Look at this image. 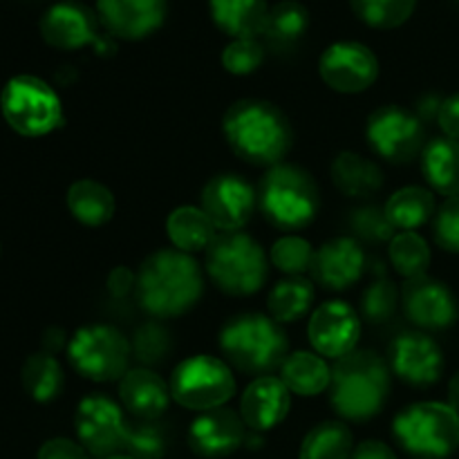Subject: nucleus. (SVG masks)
<instances>
[{
  "label": "nucleus",
  "instance_id": "1",
  "mask_svg": "<svg viewBox=\"0 0 459 459\" xmlns=\"http://www.w3.org/2000/svg\"><path fill=\"white\" fill-rule=\"evenodd\" d=\"M137 300L157 318L179 316L204 291L200 264L179 249H160L143 260L137 273Z\"/></svg>",
  "mask_w": 459,
  "mask_h": 459
},
{
  "label": "nucleus",
  "instance_id": "2",
  "mask_svg": "<svg viewBox=\"0 0 459 459\" xmlns=\"http://www.w3.org/2000/svg\"><path fill=\"white\" fill-rule=\"evenodd\" d=\"M224 137L240 160L255 166H276L290 152L294 133L273 103L240 99L222 119Z\"/></svg>",
  "mask_w": 459,
  "mask_h": 459
},
{
  "label": "nucleus",
  "instance_id": "3",
  "mask_svg": "<svg viewBox=\"0 0 459 459\" xmlns=\"http://www.w3.org/2000/svg\"><path fill=\"white\" fill-rule=\"evenodd\" d=\"M390 368L370 350H352L332 368L330 402L343 420L368 421L388 399Z\"/></svg>",
  "mask_w": 459,
  "mask_h": 459
},
{
  "label": "nucleus",
  "instance_id": "4",
  "mask_svg": "<svg viewBox=\"0 0 459 459\" xmlns=\"http://www.w3.org/2000/svg\"><path fill=\"white\" fill-rule=\"evenodd\" d=\"M224 357L247 375H267L285 363L290 341L281 323L263 314L236 316L220 334Z\"/></svg>",
  "mask_w": 459,
  "mask_h": 459
},
{
  "label": "nucleus",
  "instance_id": "5",
  "mask_svg": "<svg viewBox=\"0 0 459 459\" xmlns=\"http://www.w3.org/2000/svg\"><path fill=\"white\" fill-rule=\"evenodd\" d=\"M393 435L415 459H446L459 446V412L437 402L412 403L394 417Z\"/></svg>",
  "mask_w": 459,
  "mask_h": 459
},
{
  "label": "nucleus",
  "instance_id": "6",
  "mask_svg": "<svg viewBox=\"0 0 459 459\" xmlns=\"http://www.w3.org/2000/svg\"><path fill=\"white\" fill-rule=\"evenodd\" d=\"M318 200L316 182L307 170L294 164H276L260 184V209L273 227L282 231H299L314 218Z\"/></svg>",
  "mask_w": 459,
  "mask_h": 459
},
{
  "label": "nucleus",
  "instance_id": "7",
  "mask_svg": "<svg viewBox=\"0 0 459 459\" xmlns=\"http://www.w3.org/2000/svg\"><path fill=\"white\" fill-rule=\"evenodd\" d=\"M206 272L224 294L249 296L267 281V258L251 236L224 231L206 249Z\"/></svg>",
  "mask_w": 459,
  "mask_h": 459
},
{
  "label": "nucleus",
  "instance_id": "8",
  "mask_svg": "<svg viewBox=\"0 0 459 459\" xmlns=\"http://www.w3.org/2000/svg\"><path fill=\"white\" fill-rule=\"evenodd\" d=\"M0 110L4 121L25 137L52 133L63 121L58 94L39 76L21 74L7 81L0 94Z\"/></svg>",
  "mask_w": 459,
  "mask_h": 459
},
{
  "label": "nucleus",
  "instance_id": "9",
  "mask_svg": "<svg viewBox=\"0 0 459 459\" xmlns=\"http://www.w3.org/2000/svg\"><path fill=\"white\" fill-rule=\"evenodd\" d=\"M67 354L81 377L97 384L124 379L133 345L112 325L81 327L67 345Z\"/></svg>",
  "mask_w": 459,
  "mask_h": 459
},
{
  "label": "nucleus",
  "instance_id": "10",
  "mask_svg": "<svg viewBox=\"0 0 459 459\" xmlns=\"http://www.w3.org/2000/svg\"><path fill=\"white\" fill-rule=\"evenodd\" d=\"M170 397L188 411L222 408L236 393V379L220 359L209 354L184 359L170 377Z\"/></svg>",
  "mask_w": 459,
  "mask_h": 459
},
{
  "label": "nucleus",
  "instance_id": "11",
  "mask_svg": "<svg viewBox=\"0 0 459 459\" xmlns=\"http://www.w3.org/2000/svg\"><path fill=\"white\" fill-rule=\"evenodd\" d=\"M99 16L76 0L52 4L40 18V34L45 43L56 49H81L94 45L99 54L115 52L110 36L99 34Z\"/></svg>",
  "mask_w": 459,
  "mask_h": 459
},
{
  "label": "nucleus",
  "instance_id": "12",
  "mask_svg": "<svg viewBox=\"0 0 459 459\" xmlns=\"http://www.w3.org/2000/svg\"><path fill=\"white\" fill-rule=\"evenodd\" d=\"M370 148L393 164H406L424 151V126L399 106H384L368 119Z\"/></svg>",
  "mask_w": 459,
  "mask_h": 459
},
{
  "label": "nucleus",
  "instance_id": "13",
  "mask_svg": "<svg viewBox=\"0 0 459 459\" xmlns=\"http://www.w3.org/2000/svg\"><path fill=\"white\" fill-rule=\"evenodd\" d=\"M321 79L332 90L357 94L370 88L379 76V61L375 52L357 40H339L323 52L318 61Z\"/></svg>",
  "mask_w": 459,
  "mask_h": 459
},
{
  "label": "nucleus",
  "instance_id": "14",
  "mask_svg": "<svg viewBox=\"0 0 459 459\" xmlns=\"http://www.w3.org/2000/svg\"><path fill=\"white\" fill-rule=\"evenodd\" d=\"M74 429L81 446L97 457H112L124 448L126 424L121 408L103 394H90L76 408Z\"/></svg>",
  "mask_w": 459,
  "mask_h": 459
},
{
  "label": "nucleus",
  "instance_id": "15",
  "mask_svg": "<svg viewBox=\"0 0 459 459\" xmlns=\"http://www.w3.org/2000/svg\"><path fill=\"white\" fill-rule=\"evenodd\" d=\"M255 206V193L240 175H218L202 191V211L215 229L238 231L249 222Z\"/></svg>",
  "mask_w": 459,
  "mask_h": 459
},
{
  "label": "nucleus",
  "instance_id": "16",
  "mask_svg": "<svg viewBox=\"0 0 459 459\" xmlns=\"http://www.w3.org/2000/svg\"><path fill=\"white\" fill-rule=\"evenodd\" d=\"M169 13V0H97V16L115 39L139 40L160 30Z\"/></svg>",
  "mask_w": 459,
  "mask_h": 459
},
{
  "label": "nucleus",
  "instance_id": "17",
  "mask_svg": "<svg viewBox=\"0 0 459 459\" xmlns=\"http://www.w3.org/2000/svg\"><path fill=\"white\" fill-rule=\"evenodd\" d=\"M309 343L314 345L321 357L341 359L357 348L359 334H361V321L357 312L343 300H330L323 303L314 312L307 327Z\"/></svg>",
  "mask_w": 459,
  "mask_h": 459
},
{
  "label": "nucleus",
  "instance_id": "18",
  "mask_svg": "<svg viewBox=\"0 0 459 459\" xmlns=\"http://www.w3.org/2000/svg\"><path fill=\"white\" fill-rule=\"evenodd\" d=\"M402 303L406 316L417 327L444 330L457 321V303L446 285L429 276L411 278L402 290Z\"/></svg>",
  "mask_w": 459,
  "mask_h": 459
},
{
  "label": "nucleus",
  "instance_id": "19",
  "mask_svg": "<svg viewBox=\"0 0 459 459\" xmlns=\"http://www.w3.org/2000/svg\"><path fill=\"white\" fill-rule=\"evenodd\" d=\"M390 366L394 375L406 384L426 388L437 384L442 377L444 357L439 345L420 332H408L390 345Z\"/></svg>",
  "mask_w": 459,
  "mask_h": 459
},
{
  "label": "nucleus",
  "instance_id": "20",
  "mask_svg": "<svg viewBox=\"0 0 459 459\" xmlns=\"http://www.w3.org/2000/svg\"><path fill=\"white\" fill-rule=\"evenodd\" d=\"M247 439L245 421L229 408H213L195 417L188 429V444L197 455L206 459L227 457L236 453Z\"/></svg>",
  "mask_w": 459,
  "mask_h": 459
},
{
  "label": "nucleus",
  "instance_id": "21",
  "mask_svg": "<svg viewBox=\"0 0 459 459\" xmlns=\"http://www.w3.org/2000/svg\"><path fill=\"white\" fill-rule=\"evenodd\" d=\"M366 254L354 238H334L314 251L312 278L325 290H348L361 278Z\"/></svg>",
  "mask_w": 459,
  "mask_h": 459
},
{
  "label": "nucleus",
  "instance_id": "22",
  "mask_svg": "<svg viewBox=\"0 0 459 459\" xmlns=\"http://www.w3.org/2000/svg\"><path fill=\"white\" fill-rule=\"evenodd\" d=\"M290 388L278 377H258L247 385L240 402V415L245 426L255 433H264L281 424L291 406Z\"/></svg>",
  "mask_w": 459,
  "mask_h": 459
},
{
  "label": "nucleus",
  "instance_id": "23",
  "mask_svg": "<svg viewBox=\"0 0 459 459\" xmlns=\"http://www.w3.org/2000/svg\"><path fill=\"white\" fill-rule=\"evenodd\" d=\"M119 397L137 420L152 421L164 415L169 408L170 385L157 372L148 368H134L121 379Z\"/></svg>",
  "mask_w": 459,
  "mask_h": 459
},
{
  "label": "nucleus",
  "instance_id": "24",
  "mask_svg": "<svg viewBox=\"0 0 459 459\" xmlns=\"http://www.w3.org/2000/svg\"><path fill=\"white\" fill-rule=\"evenodd\" d=\"M211 18L233 39L263 36L267 22V0H209Z\"/></svg>",
  "mask_w": 459,
  "mask_h": 459
},
{
  "label": "nucleus",
  "instance_id": "25",
  "mask_svg": "<svg viewBox=\"0 0 459 459\" xmlns=\"http://www.w3.org/2000/svg\"><path fill=\"white\" fill-rule=\"evenodd\" d=\"M421 173L437 193L459 195V142L433 139L421 151Z\"/></svg>",
  "mask_w": 459,
  "mask_h": 459
},
{
  "label": "nucleus",
  "instance_id": "26",
  "mask_svg": "<svg viewBox=\"0 0 459 459\" xmlns=\"http://www.w3.org/2000/svg\"><path fill=\"white\" fill-rule=\"evenodd\" d=\"M332 182L348 197H370L384 186V173L357 152H341L332 164Z\"/></svg>",
  "mask_w": 459,
  "mask_h": 459
},
{
  "label": "nucleus",
  "instance_id": "27",
  "mask_svg": "<svg viewBox=\"0 0 459 459\" xmlns=\"http://www.w3.org/2000/svg\"><path fill=\"white\" fill-rule=\"evenodd\" d=\"M67 209L85 227H103L115 215V197L101 182L79 179L67 191Z\"/></svg>",
  "mask_w": 459,
  "mask_h": 459
},
{
  "label": "nucleus",
  "instance_id": "28",
  "mask_svg": "<svg viewBox=\"0 0 459 459\" xmlns=\"http://www.w3.org/2000/svg\"><path fill=\"white\" fill-rule=\"evenodd\" d=\"M281 379L285 381L290 393L300 397H316L330 388L332 368L318 354L294 352L281 366Z\"/></svg>",
  "mask_w": 459,
  "mask_h": 459
},
{
  "label": "nucleus",
  "instance_id": "29",
  "mask_svg": "<svg viewBox=\"0 0 459 459\" xmlns=\"http://www.w3.org/2000/svg\"><path fill=\"white\" fill-rule=\"evenodd\" d=\"M166 231H169L170 242L184 254L209 249L215 238V224L211 222L209 215L195 206H179L166 220Z\"/></svg>",
  "mask_w": 459,
  "mask_h": 459
},
{
  "label": "nucleus",
  "instance_id": "30",
  "mask_svg": "<svg viewBox=\"0 0 459 459\" xmlns=\"http://www.w3.org/2000/svg\"><path fill=\"white\" fill-rule=\"evenodd\" d=\"M309 27V12L296 0H282L267 13L263 36L273 49H290L299 43Z\"/></svg>",
  "mask_w": 459,
  "mask_h": 459
},
{
  "label": "nucleus",
  "instance_id": "31",
  "mask_svg": "<svg viewBox=\"0 0 459 459\" xmlns=\"http://www.w3.org/2000/svg\"><path fill=\"white\" fill-rule=\"evenodd\" d=\"M385 218L390 220L399 231H412L420 229L433 218L435 213V197L433 193L421 186L399 188L384 206Z\"/></svg>",
  "mask_w": 459,
  "mask_h": 459
},
{
  "label": "nucleus",
  "instance_id": "32",
  "mask_svg": "<svg viewBox=\"0 0 459 459\" xmlns=\"http://www.w3.org/2000/svg\"><path fill=\"white\" fill-rule=\"evenodd\" d=\"M269 314L278 323H294L307 314L314 303L312 281L303 276L281 281L269 291Z\"/></svg>",
  "mask_w": 459,
  "mask_h": 459
},
{
  "label": "nucleus",
  "instance_id": "33",
  "mask_svg": "<svg viewBox=\"0 0 459 459\" xmlns=\"http://www.w3.org/2000/svg\"><path fill=\"white\" fill-rule=\"evenodd\" d=\"M352 433L341 421H323L303 439L300 459H350Z\"/></svg>",
  "mask_w": 459,
  "mask_h": 459
},
{
  "label": "nucleus",
  "instance_id": "34",
  "mask_svg": "<svg viewBox=\"0 0 459 459\" xmlns=\"http://www.w3.org/2000/svg\"><path fill=\"white\" fill-rule=\"evenodd\" d=\"M63 370L52 354H31L22 366V385L31 399L48 403L63 390Z\"/></svg>",
  "mask_w": 459,
  "mask_h": 459
},
{
  "label": "nucleus",
  "instance_id": "35",
  "mask_svg": "<svg viewBox=\"0 0 459 459\" xmlns=\"http://www.w3.org/2000/svg\"><path fill=\"white\" fill-rule=\"evenodd\" d=\"M359 21L375 30H394L415 12L417 0H350Z\"/></svg>",
  "mask_w": 459,
  "mask_h": 459
},
{
  "label": "nucleus",
  "instance_id": "36",
  "mask_svg": "<svg viewBox=\"0 0 459 459\" xmlns=\"http://www.w3.org/2000/svg\"><path fill=\"white\" fill-rule=\"evenodd\" d=\"M390 260L402 276L411 278L426 276L430 264V249L421 236L415 231H402L390 240Z\"/></svg>",
  "mask_w": 459,
  "mask_h": 459
},
{
  "label": "nucleus",
  "instance_id": "37",
  "mask_svg": "<svg viewBox=\"0 0 459 459\" xmlns=\"http://www.w3.org/2000/svg\"><path fill=\"white\" fill-rule=\"evenodd\" d=\"M314 249L307 240L299 236H285L272 247V263L273 267L281 269L282 273L303 276L305 272L312 269Z\"/></svg>",
  "mask_w": 459,
  "mask_h": 459
},
{
  "label": "nucleus",
  "instance_id": "38",
  "mask_svg": "<svg viewBox=\"0 0 459 459\" xmlns=\"http://www.w3.org/2000/svg\"><path fill=\"white\" fill-rule=\"evenodd\" d=\"M124 451L133 459H161L166 453V437L160 426L151 424V421L128 426Z\"/></svg>",
  "mask_w": 459,
  "mask_h": 459
},
{
  "label": "nucleus",
  "instance_id": "39",
  "mask_svg": "<svg viewBox=\"0 0 459 459\" xmlns=\"http://www.w3.org/2000/svg\"><path fill=\"white\" fill-rule=\"evenodd\" d=\"M169 350L170 336L169 332H166V327L160 325V323L151 321L134 332L133 354L137 361L146 363V366H155V363L164 361Z\"/></svg>",
  "mask_w": 459,
  "mask_h": 459
},
{
  "label": "nucleus",
  "instance_id": "40",
  "mask_svg": "<svg viewBox=\"0 0 459 459\" xmlns=\"http://www.w3.org/2000/svg\"><path fill=\"white\" fill-rule=\"evenodd\" d=\"M264 61V48L258 39H236L222 52L224 70L245 76L258 70Z\"/></svg>",
  "mask_w": 459,
  "mask_h": 459
},
{
  "label": "nucleus",
  "instance_id": "41",
  "mask_svg": "<svg viewBox=\"0 0 459 459\" xmlns=\"http://www.w3.org/2000/svg\"><path fill=\"white\" fill-rule=\"evenodd\" d=\"M397 287L388 278H379L366 290L361 299V312L370 323H385L397 309Z\"/></svg>",
  "mask_w": 459,
  "mask_h": 459
},
{
  "label": "nucleus",
  "instance_id": "42",
  "mask_svg": "<svg viewBox=\"0 0 459 459\" xmlns=\"http://www.w3.org/2000/svg\"><path fill=\"white\" fill-rule=\"evenodd\" d=\"M350 224H352L354 233L368 242H385L394 238V227L390 224V220L385 218V211L377 209V206H366V209L352 211Z\"/></svg>",
  "mask_w": 459,
  "mask_h": 459
},
{
  "label": "nucleus",
  "instance_id": "43",
  "mask_svg": "<svg viewBox=\"0 0 459 459\" xmlns=\"http://www.w3.org/2000/svg\"><path fill=\"white\" fill-rule=\"evenodd\" d=\"M435 240L442 249L459 254V195L448 197L435 218Z\"/></svg>",
  "mask_w": 459,
  "mask_h": 459
},
{
  "label": "nucleus",
  "instance_id": "44",
  "mask_svg": "<svg viewBox=\"0 0 459 459\" xmlns=\"http://www.w3.org/2000/svg\"><path fill=\"white\" fill-rule=\"evenodd\" d=\"M39 459H90L88 451L79 444H74L72 439H49L40 446Z\"/></svg>",
  "mask_w": 459,
  "mask_h": 459
},
{
  "label": "nucleus",
  "instance_id": "45",
  "mask_svg": "<svg viewBox=\"0 0 459 459\" xmlns=\"http://www.w3.org/2000/svg\"><path fill=\"white\" fill-rule=\"evenodd\" d=\"M437 121L444 133L448 134V139L459 142V92L439 103Z\"/></svg>",
  "mask_w": 459,
  "mask_h": 459
},
{
  "label": "nucleus",
  "instance_id": "46",
  "mask_svg": "<svg viewBox=\"0 0 459 459\" xmlns=\"http://www.w3.org/2000/svg\"><path fill=\"white\" fill-rule=\"evenodd\" d=\"M137 287V276H134L130 269L117 267L112 269L110 276H108V290H110L112 296L117 299H124V296L130 294V290Z\"/></svg>",
  "mask_w": 459,
  "mask_h": 459
},
{
  "label": "nucleus",
  "instance_id": "47",
  "mask_svg": "<svg viewBox=\"0 0 459 459\" xmlns=\"http://www.w3.org/2000/svg\"><path fill=\"white\" fill-rule=\"evenodd\" d=\"M350 459H397V455L393 453V448L385 446L384 442H363L359 444L357 448L352 451Z\"/></svg>",
  "mask_w": 459,
  "mask_h": 459
},
{
  "label": "nucleus",
  "instance_id": "48",
  "mask_svg": "<svg viewBox=\"0 0 459 459\" xmlns=\"http://www.w3.org/2000/svg\"><path fill=\"white\" fill-rule=\"evenodd\" d=\"M448 399H451V408L459 412V372L451 379V385H448Z\"/></svg>",
  "mask_w": 459,
  "mask_h": 459
},
{
  "label": "nucleus",
  "instance_id": "49",
  "mask_svg": "<svg viewBox=\"0 0 459 459\" xmlns=\"http://www.w3.org/2000/svg\"><path fill=\"white\" fill-rule=\"evenodd\" d=\"M106 459H133V457H128V455H112V457H106Z\"/></svg>",
  "mask_w": 459,
  "mask_h": 459
}]
</instances>
